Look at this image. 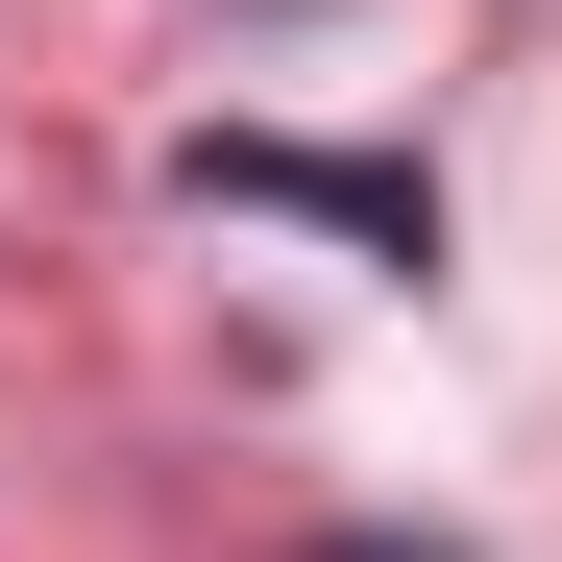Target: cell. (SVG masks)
Instances as JSON below:
<instances>
[{
  "mask_svg": "<svg viewBox=\"0 0 562 562\" xmlns=\"http://www.w3.org/2000/svg\"><path fill=\"white\" fill-rule=\"evenodd\" d=\"M318 562H392V538H318Z\"/></svg>",
  "mask_w": 562,
  "mask_h": 562,
  "instance_id": "cell-1",
  "label": "cell"
}]
</instances>
